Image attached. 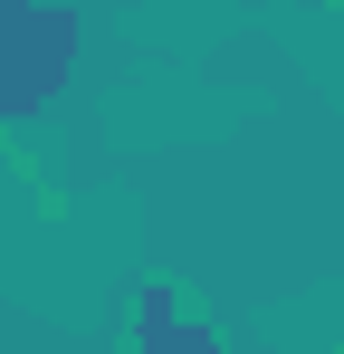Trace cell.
<instances>
[{
	"label": "cell",
	"mask_w": 344,
	"mask_h": 354,
	"mask_svg": "<svg viewBox=\"0 0 344 354\" xmlns=\"http://www.w3.org/2000/svg\"><path fill=\"white\" fill-rule=\"evenodd\" d=\"M77 19L67 10H39V0H0V115H39L67 67H77Z\"/></svg>",
	"instance_id": "obj_1"
},
{
	"label": "cell",
	"mask_w": 344,
	"mask_h": 354,
	"mask_svg": "<svg viewBox=\"0 0 344 354\" xmlns=\"http://www.w3.org/2000/svg\"><path fill=\"white\" fill-rule=\"evenodd\" d=\"M144 354H220L211 345V326H191V316H172V288H144Z\"/></svg>",
	"instance_id": "obj_2"
}]
</instances>
